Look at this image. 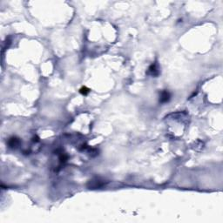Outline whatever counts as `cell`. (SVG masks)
I'll use <instances>...</instances> for the list:
<instances>
[{"label":"cell","mask_w":223,"mask_h":223,"mask_svg":"<svg viewBox=\"0 0 223 223\" xmlns=\"http://www.w3.org/2000/svg\"><path fill=\"white\" fill-rule=\"evenodd\" d=\"M90 183H91V188H99V187H101L105 183L103 181H99V180H96L95 181H90Z\"/></svg>","instance_id":"cell-4"},{"label":"cell","mask_w":223,"mask_h":223,"mask_svg":"<svg viewBox=\"0 0 223 223\" xmlns=\"http://www.w3.org/2000/svg\"><path fill=\"white\" fill-rule=\"evenodd\" d=\"M20 144V140L17 137H11L8 141V146L11 148H16Z\"/></svg>","instance_id":"cell-3"},{"label":"cell","mask_w":223,"mask_h":223,"mask_svg":"<svg viewBox=\"0 0 223 223\" xmlns=\"http://www.w3.org/2000/svg\"><path fill=\"white\" fill-rule=\"evenodd\" d=\"M171 99V94L167 90H164L161 91L160 96V102L164 104V103H167Z\"/></svg>","instance_id":"cell-2"},{"label":"cell","mask_w":223,"mask_h":223,"mask_svg":"<svg viewBox=\"0 0 223 223\" xmlns=\"http://www.w3.org/2000/svg\"><path fill=\"white\" fill-rule=\"evenodd\" d=\"M147 74L151 75L153 77H157L160 74V71L158 69V66L156 63H153L152 64L151 66H149L148 70H147Z\"/></svg>","instance_id":"cell-1"},{"label":"cell","mask_w":223,"mask_h":223,"mask_svg":"<svg viewBox=\"0 0 223 223\" xmlns=\"http://www.w3.org/2000/svg\"><path fill=\"white\" fill-rule=\"evenodd\" d=\"M79 92L83 94V95H87L89 92H90V89L89 88H87L86 86H83L80 88V90H79Z\"/></svg>","instance_id":"cell-5"}]
</instances>
